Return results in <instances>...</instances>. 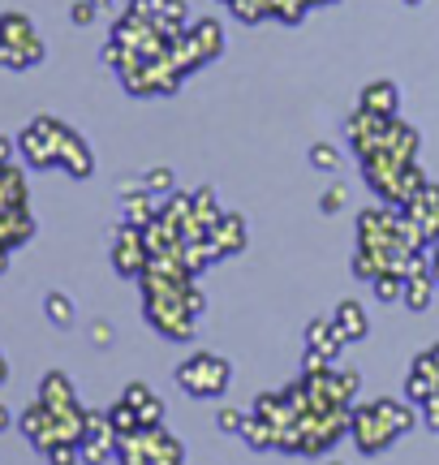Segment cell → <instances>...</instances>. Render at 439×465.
I'll return each mask as SVG.
<instances>
[{"label": "cell", "mask_w": 439, "mask_h": 465, "mask_svg": "<svg viewBox=\"0 0 439 465\" xmlns=\"http://www.w3.org/2000/svg\"><path fill=\"white\" fill-rule=\"evenodd\" d=\"M349 435H354V444L366 452V457L392 449V444L401 440V431H396L388 418H384V410H379V405H357L354 418H349Z\"/></svg>", "instance_id": "obj_3"}, {"label": "cell", "mask_w": 439, "mask_h": 465, "mask_svg": "<svg viewBox=\"0 0 439 465\" xmlns=\"http://www.w3.org/2000/svg\"><path fill=\"white\" fill-rule=\"evenodd\" d=\"M9 427H14V414H9V410L0 405V431H9Z\"/></svg>", "instance_id": "obj_36"}, {"label": "cell", "mask_w": 439, "mask_h": 465, "mask_svg": "<svg viewBox=\"0 0 439 465\" xmlns=\"http://www.w3.org/2000/svg\"><path fill=\"white\" fill-rule=\"evenodd\" d=\"M216 422H220V431H241V422H246V414H237V410H220V418H216Z\"/></svg>", "instance_id": "obj_28"}, {"label": "cell", "mask_w": 439, "mask_h": 465, "mask_svg": "<svg viewBox=\"0 0 439 465\" xmlns=\"http://www.w3.org/2000/svg\"><path fill=\"white\" fill-rule=\"evenodd\" d=\"M220 216H224V212L216 207V190H194V224L211 229Z\"/></svg>", "instance_id": "obj_19"}, {"label": "cell", "mask_w": 439, "mask_h": 465, "mask_svg": "<svg viewBox=\"0 0 439 465\" xmlns=\"http://www.w3.org/2000/svg\"><path fill=\"white\" fill-rule=\"evenodd\" d=\"M91 5H95V9H103V5H108V0H91Z\"/></svg>", "instance_id": "obj_38"}, {"label": "cell", "mask_w": 439, "mask_h": 465, "mask_svg": "<svg viewBox=\"0 0 439 465\" xmlns=\"http://www.w3.org/2000/svg\"><path fill=\"white\" fill-rule=\"evenodd\" d=\"M138 422H142V427H160V422H164V401L151 397L147 405H138Z\"/></svg>", "instance_id": "obj_24"}, {"label": "cell", "mask_w": 439, "mask_h": 465, "mask_svg": "<svg viewBox=\"0 0 439 465\" xmlns=\"http://www.w3.org/2000/svg\"><path fill=\"white\" fill-rule=\"evenodd\" d=\"M9 380V362H5V353H0V383Z\"/></svg>", "instance_id": "obj_37"}, {"label": "cell", "mask_w": 439, "mask_h": 465, "mask_svg": "<svg viewBox=\"0 0 439 465\" xmlns=\"http://www.w3.org/2000/svg\"><path fill=\"white\" fill-rule=\"evenodd\" d=\"M327 465H340V461H327Z\"/></svg>", "instance_id": "obj_39"}, {"label": "cell", "mask_w": 439, "mask_h": 465, "mask_svg": "<svg viewBox=\"0 0 439 465\" xmlns=\"http://www.w3.org/2000/svg\"><path fill=\"white\" fill-rule=\"evenodd\" d=\"M211 242L220 246V254L229 259V254H237V250L246 246V220L241 216H220L216 224H211Z\"/></svg>", "instance_id": "obj_11"}, {"label": "cell", "mask_w": 439, "mask_h": 465, "mask_svg": "<svg viewBox=\"0 0 439 465\" xmlns=\"http://www.w3.org/2000/svg\"><path fill=\"white\" fill-rule=\"evenodd\" d=\"M44 457H48V465H83V449H78V444H52L48 452H44Z\"/></svg>", "instance_id": "obj_23"}, {"label": "cell", "mask_w": 439, "mask_h": 465, "mask_svg": "<svg viewBox=\"0 0 439 465\" xmlns=\"http://www.w3.org/2000/svg\"><path fill=\"white\" fill-rule=\"evenodd\" d=\"M39 401L56 410V414H65V410H78V397H73V383H69L65 371H48L44 383H39Z\"/></svg>", "instance_id": "obj_8"}, {"label": "cell", "mask_w": 439, "mask_h": 465, "mask_svg": "<svg viewBox=\"0 0 439 465\" xmlns=\"http://www.w3.org/2000/svg\"><path fill=\"white\" fill-rule=\"evenodd\" d=\"M241 440H246V444H250V449H276V427H271V422H263V418L259 414H246V422H241Z\"/></svg>", "instance_id": "obj_14"}, {"label": "cell", "mask_w": 439, "mask_h": 465, "mask_svg": "<svg viewBox=\"0 0 439 465\" xmlns=\"http://www.w3.org/2000/svg\"><path fill=\"white\" fill-rule=\"evenodd\" d=\"M337 380H340V388H345V397H354L357 383H362L357 380V371H337Z\"/></svg>", "instance_id": "obj_32"}, {"label": "cell", "mask_w": 439, "mask_h": 465, "mask_svg": "<svg viewBox=\"0 0 439 465\" xmlns=\"http://www.w3.org/2000/svg\"><path fill=\"white\" fill-rule=\"evenodd\" d=\"M345 345H349V341L337 332L332 319H310V323H306V349H319V353H327V358L337 362V353Z\"/></svg>", "instance_id": "obj_10"}, {"label": "cell", "mask_w": 439, "mask_h": 465, "mask_svg": "<svg viewBox=\"0 0 439 465\" xmlns=\"http://www.w3.org/2000/svg\"><path fill=\"white\" fill-rule=\"evenodd\" d=\"M91 17H95V5H91V0H78V5H73V22H78V26H86Z\"/></svg>", "instance_id": "obj_31"}, {"label": "cell", "mask_w": 439, "mask_h": 465, "mask_svg": "<svg viewBox=\"0 0 439 465\" xmlns=\"http://www.w3.org/2000/svg\"><path fill=\"white\" fill-rule=\"evenodd\" d=\"M426 272L435 276V284H439V242L431 246V254H426Z\"/></svg>", "instance_id": "obj_34"}, {"label": "cell", "mask_w": 439, "mask_h": 465, "mask_svg": "<svg viewBox=\"0 0 439 465\" xmlns=\"http://www.w3.org/2000/svg\"><path fill=\"white\" fill-rule=\"evenodd\" d=\"M155 216H160V212L151 207V194H125V224H138V229H147Z\"/></svg>", "instance_id": "obj_16"}, {"label": "cell", "mask_w": 439, "mask_h": 465, "mask_svg": "<svg viewBox=\"0 0 439 465\" xmlns=\"http://www.w3.org/2000/svg\"><path fill=\"white\" fill-rule=\"evenodd\" d=\"M56 164L65 168L69 177H78V182L95 173V160H91V147H86V143H83V138H78V134H73V130H61V147H56Z\"/></svg>", "instance_id": "obj_7"}, {"label": "cell", "mask_w": 439, "mask_h": 465, "mask_svg": "<svg viewBox=\"0 0 439 465\" xmlns=\"http://www.w3.org/2000/svg\"><path fill=\"white\" fill-rule=\"evenodd\" d=\"M44 61V39L22 14L0 17V65L5 69H31Z\"/></svg>", "instance_id": "obj_1"}, {"label": "cell", "mask_w": 439, "mask_h": 465, "mask_svg": "<svg viewBox=\"0 0 439 465\" xmlns=\"http://www.w3.org/2000/svg\"><path fill=\"white\" fill-rule=\"evenodd\" d=\"M108 422H112V431H117V440H121V435H134L138 427H142V422H138V410H134V405H130L125 397H121L117 405L108 410Z\"/></svg>", "instance_id": "obj_17"}, {"label": "cell", "mask_w": 439, "mask_h": 465, "mask_svg": "<svg viewBox=\"0 0 439 465\" xmlns=\"http://www.w3.org/2000/svg\"><path fill=\"white\" fill-rule=\"evenodd\" d=\"M431 293H435V276H431V272H414V276H405L401 302H405L409 311H426V306H431Z\"/></svg>", "instance_id": "obj_13"}, {"label": "cell", "mask_w": 439, "mask_h": 465, "mask_svg": "<svg viewBox=\"0 0 439 465\" xmlns=\"http://www.w3.org/2000/svg\"><path fill=\"white\" fill-rule=\"evenodd\" d=\"M310 164H315V168H337L340 164V151L327 147V143H315V147H310Z\"/></svg>", "instance_id": "obj_25"}, {"label": "cell", "mask_w": 439, "mask_h": 465, "mask_svg": "<svg viewBox=\"0 0 439 465\" xmlns=\"http://www.w3.org/2000/svg\"><path fill=\"white\" fill-rule=\"evenodd\" d=\"M332 323H337V332L345 341H362L366 336V311L357 302H340L337 311H332Z\"/></svg>", "instance_id": "obj_12"}, {"label": "cell", "mask_w": 439, "mask_h": 465, "mask_svg": "<svg viewBox=\"0 0 439 465\" xmlns=\"http://www.w3.org/2000/svg\"><path fill=\"white\" fill-rule=\"evenodd\" d=\"M423 414H426V422H431V431H439V392L423 405Z\"/></svg>", "instance_id": "obj_33"}, {"label": "cell", "mask_w": 439, "mask_h": 465, "mask_svg": "<svg viewBox=\"0 0 439 465\" xmlns=\"http://www.w3.org/2000/svg\"><path fill=\"white\" fill-rule=\"evenodd\" d=\"M147 190H172V173H169V168H151V173H147Z\"/></svg>", "instance_id": "obj_29"}, {"label": "cell", "mask_w": 439, "mask_h": 465, "mask_svg": "<svg viewBox=\"0 0 439 465\" xmlns=\"http://www.w3.org/2000/svg\"><path fill=\"white\" fill-rule=\"evenodd\" d=\"M186 293V289H181ZM181 293H164V298H147V319L155 323V332L169 336V341H190L199 319L186 311Z\"/></svg>", "instance_id": "obj_4"}, {"label": "cell", "mask_w": 439, "mask_h": 465, "mask_svg": "<svg viewBox=\"0 0 439 465\" xmlns=\"http://www.w3.org/2000/svg\"><path fill=\"white\" fill-rule=\"evenodd\" d=\"M375 405L384 410V418H388V422H392V427H396V431H401V435H405V431H414V422H418V414L409 410L405 401H375Z\"/></svg>", "instance_id": "obj_18"}, {"label": "cell", "mask_w": 439, "mask_h": 465, "mask_svg": "<svg viewBox=\"0 0 439 465\" xmlns=\"http://www.w3.org/2000/svg\"><path fill=\"white\" fill-rule=\"evenodd\" d=\"M151 263V250H147V237L138 224H121L112 232V267H117L121 276H142Z\"/></svg>", "instance_id": "obj_6"}, {"label": "cell", "mask_w": 439, "mask_h": 465, "mask_svg": "<svg viewBox=\"0 0 439 465\" xmlns=\"http://www.w3.org/2000/svg\"><path fill=\"white\" fill-rule=\"evenodd\" d=\"M121 397H125V401H130V405H134V410H138V405H147V401H151L155 392H151V388H147V383H130V388H125Z\"/></svg>", "instance_id": "obj_27"}, {"label": "cell", "mask_w": 439, "mask_h": 465, "mask_svg": "<svg viewBox=\"0 0 439 465\" xmlns=\"http://www.w3.org/2000/svg\"><path fill=\"white\" fill-rule=\"evenodd\" d=\"M147 435V452H151V465H181L186 461V449H181V440L169 435L164 427H142Z\"/></svg>", "instance_id": "obj_9"}, {"label": "cell", "mask_w": 439, "mask_h": 465, "mask_svg": "<svg viewBox=\"0 0 439 465\" xmlns=\"http://www.w3.org/2000/svg\"><path fill=\"white\" fill-rule=\"evenodd\" d=\"M362 108L366 113H379V116H392L396 113V86L392 83H371L366 95H362Z\"/></svg>", "instance_id": "obj_15"}, {"label": "cell", "mask_w": 439, "mask_h": 465, "mask_svg": "<svg viewBox=\"0 0 439 465\" xmlns=\"http://www.w3.org/2000/svg\"><path fill=\"white\" fill-rule=\"evenodd\" d=\"M91 341H95V345H112V328H108L103 319H95V323H91Z\"/></svg>", "instance_id": "obj_30"}, {"label": "cell", "mask_w": 439, "mask_h": 465, "mask_svg": "<svg viewBox=\"0 0 439 465\" xmlns=\"http://www.w3.org/2000/svg\"><path fill=\"white\" fill-rule=\"evenodd\" d=\"M44 311H48V319L56 328H69V323H73V302H69L65 293H48V298H44Z\"/></svg>", "instance_id": "obj_21"}, {"label": "cell", "mask_w": 439, "mask_h": 465, "mask_svg": "<svg viewBox=\"0 0 439 465\" xmlns=\"http://www.w3.org/2000/svg\"><path fill=\"white\" fill-rule=\"evenodd\" d=\"M0 164H14V143L9 138H0Z\"/></svg>", "instance_id": "obj_35"}, {"label": "cell", "mask_w": 439, "mask_h": 465, "mask_svg": "<svg viewBox=\"0 0 439 465\" xmlns=\"http://www.w3.org/2000/svg\"><path fill=\"white\" fill-rule=\"evenodd\" d=\"M83 465H103L108 457H117V440H83Z\"/></svg>", "instance_id": "obj_22"}, {"label": "cell", "mask_w": 439, "mask_h": 465, "mask_svg": "<svg viewBox=\"0 0 439 465\" xmlns=\"http://www.w3.org/2000/svg\"><path fill=\"white\" fill-rule=\"evenodd\" d=\"M61 121H52V116H39V121H31L26 130L17 134V151L31 160L34 168H52L56 164V147H61Z\"/></svg>", "instance_id": "obj_5"}, {"label": "cell", "mask_w": 439, "mask_h": 465, "mask_svg": "<svg viewBox=\"0 0 439 465\" xmlns=\"http://www.w3.org/2000/svg\"><path fill=\"white\" fill-rule=\"evenodd\" d=\"M345 194H349V190H345V185H327V190H323V216H337L340 207H345Z\"/></svg>", "instance_id": "obj_26"}, {"label": "cell", "mask_w": 439, "mask_h": 465, "mask_svg": "<svg viewBox=\"0 0 439 465\" xmlns=\"http://www.w3.org/2000/svg\"><path fill=\"white\" fill-rule=\"evenodd\" d=\"M233 380V366L224 362L220 353H194L177 366V383L186 388L190 397H224V388Z\"/></svg>", "instance_id": "obj_2"}, {"label": "cell", "mask_w": 439, "mask_h": 465, "mask_svg": "<svg viewBox=\"0 0 439 465\" xmlns=\"http://www.w3.org/2000/svg\"><path fill=\"white\" fill-rule=\"evenodd\" d=\"M405 392H409V401H418V405H426V401H431V397L439 392V383L431 380V375H423V371H414V366H409Z\"/></svg>", "instance_id": "obj_20"}]
</instances>
